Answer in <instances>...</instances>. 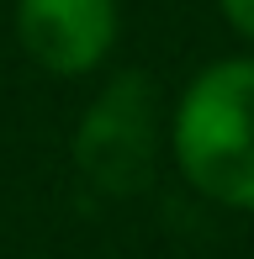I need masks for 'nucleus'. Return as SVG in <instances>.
<instances>
[{
    "instance_id": "obj_4",
    "label": "nucleus",
    "mask_w": 254,
    "mask_h": 259,
    "mask_svg": "<svg viewBox=\"0 0 254 259\" xmlns=\"http://www.w3.org/2000/svg\"><path fill=\"white\" fill-rule=\"evenodd\" d=\"M217 6H223V16L233 21V27L244 32L249 42H254V0H217Z\"/></svg>"
},
{
    "instance_id": "obj_1",
    "label": "nucleus",
    "mask_w": 254,
    "mask_h": 259,
    "mask_svg": "<svg viewBox=\"0 0 254 259\" xmlns=\"http://www.w3.org/2000/svg\"><path fill=\"white\" fill-rule=\"evenodd\" d=\"M175 164L217 206L254 211V58H223L186 85Z\"/></svg>"
},
{
    "instance_id": "obj_3",
    "label": "nucleus",
    "mask_w": 254,
    "mask_h": 259,
    "mask_svg": "<svg viewBox=\"0 0 254 259\" xmlns=\"http://www.w3.org/2000/svg\"><path fill=\"white\" fill-rule=\"evenodd\" d=\"M16 37L48 74H90L117 42L111 0H16Z\"/></svg>"
},
{
    "instance_id": "obj_2",
    "label": "nucleus",
    "mask_w": 254,
    "mask_h": 259,
    "mask_svg": "<svg viewBox=\"0 0 254 259\" xmlns=\"http://www.w3.org/2000/svg\"><path fill=\"white\" fill-rule=\"evenodd\" d=\"M79 169L106 191H143L154 175V90L143 74H122L79 127Z\"/></svg>"
}]
</instances>
